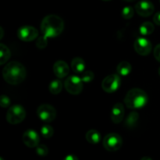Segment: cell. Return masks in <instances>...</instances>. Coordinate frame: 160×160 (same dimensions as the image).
Returning a JSON list of instances; mask_svg holds the SVG:
<instances>
[{"label": "cell", "mask_w": 160, "mask_h": 160, "mask_svg": "<svg viewBox=\"0 0 160 160\" xmlns=\"http://www.w3.org/2000/svg\"><path fill=\"white\" fill-rule=\"evenodd\" d=\"M27 76V70L24 66L20 62L12 61L6 64L2 70V77L9 84L17 85L23 82Z\"/></svg>", "instance_id": "6da1fadb"}, {"label": "cell", "mask_w": 160, "mask_h": 160, "mask_svg": "<svg viewBox=\"0 0 160 160\" xmlns=\"http://www.w3.org/2000/svg\"><path fill=\"white\" fill-rule=\"evenodd\" d=\"M64 29V21L60 17L54 14L45 17L41 23V30L47 38H53L62 34Z\"/></svg>", "instance_id": "7a4b0ae2"}, {"label": "cell", "mask_w": 160, "mask_h": 160, "mask_svg": "<svg viewBox=\"0 0 160 160\" xmlns=\"http://www.w3.org/2000/svg\"><path fill=\"white\" fill-rule=\"evenodd\" d=\"M148 101V95L145 91L140 88H132L127 93L124 103L129 109H136L143 108Z\"/></svg>", "instance_id": "3957f363"}, {"label": "cell", "mask_w": 160, "mask_h": 160, "mask_svg": "<svg viewBox=\"0 0 160 160\" xmlns=\"http://www.w3.org/2000/svg\"><path fill=\"white\" fill-rule=\"evenodd\" d=\"M26 117V110L24 108L19 104H15L10 106L6 112V120L10 124L20 123Z\"/></svg>", "instance_id": "277c9868"}, {"label": "cell", "mask_w": 160, "mask_h": 160, "mask_svg": "<svg viewBox=\"0 0 160 160\" xmlns=\"http://www.w3.org/2000/svg\"><path fill=\"white\" fill-rule=\"evenodd\" d=\"M64 87L67 92L71 95H79L83 91V81L80 77L71 75L65 80Z\"/></svg>", "instance_id": "5b68a950"}, {"label": "cell", "mask_w": 160, "mask_h": 160, "mask_svg": "<svg viewBox=\"0 0 160 160\" xmlns=\"http://www.w3.org/2000/svg\"><path fill=\"white\" fill-rule=\"evenodd\" d=\"M123 145V139L117 133H109L103 139V146L107 151L116 152L120 149Z\"/></svg>", "instance_id": "8992f818"}, {"label": "cell", "mask_w": 160, "mask_h": 160, "mask_svg": "<svg viewBox=\"0 0 160 160\" xmlns=\"http://www.w3.org/2000/svg\"><path fill=\"white\" fill-rule=\"evenodd\" d=\"M121 79L118 74H110L105 78L102 82V88L106 93H113L120 87Z\"/></svg>", "instance_id": "52a82bcc"}, {"label": "cell", "mask_w": 160, "mask_h": 160, "mask_svg": "<svg viewBox=\"0 0 160 160\" xmlns=\"http://www.w3.org/2000/svg\"><path fill=\"white\" fill-rule=\"evenodd\" d=\"M37 115L45 123L52 122L56 117V110L49 104H42L37 109Z\"/></svg>", "instance_id": "ba28073f"}, {"label": "cell", "mask_w": 160, "mask_h": 160, "mask_svg": "<svg viewBox=\"0 0 160 160\" xmlns=\"http://www.w3.org/2000/svg\"><path fill=\"white\" fill-rule=\"evenodd\" d=\"M38 31L32 26H23L17 31V37L23 42H31L38 38Z\"/></svg>", "instance_id": "9c48e42d"}, {"label": "cell", "mask_w": 160, "mask_h": 160, "mask_svg": "<svg viewBox=\"0 0 160 160\" xmlns=\"http://www.w3.org/2000/svg\"><path fill=\"white\" fill-rule=\"evenodd\" d=\"M155 7L149 0H141L135 5V11L142 17H148L153 13Z\"/></svg>", "instance_id": "30bf717a"}, {"label": "cell", "mask_w": 160, "mask_h": 160, "mask_svg": "<svg viewBox=\"0 0 160 160\" xmlns=\"http://www.w3.org/2000/svg\"><path fill=\"white\" fill-rule=\"evenodd\" d=\"M136 52L141 56H148L152 51V43L148 39L145 38H138L136 39L134 44Z\"/></svg>", "instance_id": "8fae6325"}, {"label": "cell", "mask_w": 160, "mask_h": 160, "mask_svg": "<svg viewBox=\"0 0 160 160\" xmlns=\"http://www.w3.org/2000/svg\"><path fill=\"white\" fill-rule=\"evenodd\" d=\"M23 142L28 148H36L39 145V135L34 130L28 129L23 133Z\"/></svg>", "instance_id": "7c38bea8"}, {"label": "cell", "mask_w": 160, "mask_h": 160, "mask_svg": "<svg viewBox=\"0 0 160 160\" xmlns=\"http://www.w3.org/2000/svg\"><path fill=\"white\" fill-rule=\"evenodd\" d=\"M111 120L116 124L121 123L124 117V106L122 103L117 102L112 106L111 111Z\"/></svg>", "instance_id": "4fadbf2b"}, {"label": "cell", "mask_w": 160, "mask_h": 160, "mask_svg": "<svg viewBox=\"0 0 160 160\" xmlns=\"http://www.w3.org/2000/svg\"><path fill=\"white\" fill-rule=\"evenodd\" d=\"M53 72L58 78H64L70 73L69 66L65 61L58 60L53 65Z\"/></svg>", "instance_id": "5bb4252c"}, {"label": "cell", "mask_w": 160, "mask_h": 160, "mask_svg": "<svg viewBox=\"0 0 160 160\" xmlns=\"http://www.w3.org/2000/svg\"><path fill=\"white\" fill-rule=\"evenodd\" d=\"M71 67L75 73L81 74L84 71L86 67V63L83 59L80 57H76L73 59L71 62Z\"/></svg>", "instance_id": "9a60e30c"}, {"label": "cell", "mask_w": 160, "mask_h": 160, "mask_svg": "<svg viewBox=\"0 0 160 160\" xmlns=\"http://www.w3.org/2000/svg\"><path fill=\"white\" fill-rule=\"evenodd\" d=\"M139 120V113L136 111H132L130 112L129 115L125 120L124 126L128 129H133L137 126V123Z\"/></svg>", "instance_id": "2e32d148"}, {"label": "cell", "mask_w": 160, "mask_h": 160, "mask_svg": "<svg viewBox=\"0 0 160 160\" xmlns=\"http://www.w3.org/2000/svg\"><path fill=\"white\" fill-rule=\"evenodd\" d=\"M85 138L88 141V142H89L90 144L95 145V144L99 143V142L101 141V134L98 131H96V130H89L86 133Z\"/></svg>", "instance_id": "e0dca14e"}, {"label": "cell", "mask_w": 160, "mask_h": 160, "mask_svg": "<svg viewBox=\"0 0 160 160\" xmlns=\"http://www.w3.org/2000/svg\"><path fill=\"white\" fill-rule=\"evenodd\" d=\"M117 71L119 73V75L128 76L132 71V66L130 62H127V61H122L117 66Z\"/></svg>", "instance_id": "ac0fdd59"}, {"label": "cell", "mask_w": 160, "mask_h": 160, "mask_svg": "<svg viewBox=\"0 0 160 160\" xmlns=\"http://www.w3.org/2000/svg\"><path fill=\"white\" fill-rule=\"evenodd\" d=\"M11 52L9 48L4 44H0V65H3L9 59Z\"/></svg>", "instance_id": "d6986e66"}, {"label": "cell", "mask_w": 160, "mask_h": 160, "mask_svg": "<svg viewBox=\"0 0 160 160\" xmlns=\"http://www.w3.org/2000/svg\"><path fill=\"white\" fill-rule=\"evenodd\" d=\"M155 30V26L151 22H144L139 28V32L142 35L148 36L153 33Z\"/></svg>", "instance_id": "ffe728a7"}, {"label": "cell", "mask_w": 160, "mask_h": 160, "mask_svg": "<svg viewBox=\"0 0 160 160\" xmlns=\"http://www.w3.org/2000/svg\"><path fill=\"white\" fill-rule=\"evenodd\" d=\"M62 88V81L59 79H55L49 84V92L52 95H58L61 92Z\"/></svg>", "instance_id": "44dd1931"}, {"label": "cell", "mask_w": 160, "mask_h": 160, "mask_svg": "<svg viewBox=\"0 0 160 160\" xmlns=\"http://www.w3.org/2000/svg\"><path fill=\"white\" fill-rule=\"evenodd\" d=\"M41 134L45 138H50L53 136L54 130L53 128L49 124H45L41 128Z\"/></svg>", "instance_id": "7402d4cb"}, {"label": "cell", "mask_w": 160, "mask_h": 160, "mask_svg": "<svg viewBox=\"0 0 160 160\" xmlns=\"http://www.w3.org/2000/svg\"><path fill=\"white\" fill-rule=\"evenodd\" d=\"M134 13V9L131 6H125L123 9H122L121 16L123 19L125 20H130L133 17Z\"/></svg>", "instance_id": "603a6c76"}, {"label": "cell", "mask_w": 160, "mask_h": 160, "mask_svg": "<svg viewBox=\"0 0 160 160\" xmlns=\"http://www.w3.org/2000/svg\"><path fill=\"white\" fill-rule=\"evenodd\" d=\"M80 78L82 80L83 82L89 83L93 81L94 78H95V74L92 70H86V71H84L82 73H81Z\"/></svg>", "instance_id": "cb8c5ba5"}, {"label": "cell", "mask_w": 160, "mask_h": 160, "mask_svg": "<svg viewBox=\"0 0 160 160\" xmlns=\"http://www.w3.org/2000/svg\"><path fill=\"white\" fill-rule=\"evenodd\" d=\"M47 45H48V38L45 36L42 35L41 37L38 38V40L36 42V46L39 49H44L46 48Z\"/></svg>", "instance_id": "d4e9b609"}, {"label": "cell", "mask_w": 160, "mask_h": 160, "mask_svg": "<svg viewBox=\"0 0 160 160\" xmlns=\"http://www.w3.org/2000/svg\"><path fill=\"white\" fill-rule=\"evenodd\" d=\"M36 153L40 156H46L48 154V148L45 145H38L36 147Z\"/></svg>", "instance_id": "484cf974"}, {"label": "cell", "mask_w": 160, "mask_h": 160, "mask_svg": "<svg viewBox=\"0 0 160 160\" xmlns=\"http://www.w3.org/2000/svg\"><path fill=\"white\" fill-rule=\"evenodd\" d=\"M11 104V100L7 95H2L0 97V106L2 108L9 107V105Z\"/></svg>", "instance_id": "4316f807"}, {"label": "cell", "mask_w": 160, "mask_h": 160, "mask_svg": "<svg viewBox=\"0 0 160 160\" xmlns=\"http://www.w3.org/2000/svg\"><path fill=\"white\" fill-rule=\"evenodd\" d=\"M153 54H154V57L156 58V60L160 62V44L156 45V48H154Z\"/></svg>", "instance_id": "83f0119b"}, {"label": "cell", "mask_w": 160, "mask_h": 160, "mask_svg": "<svg viewBox=\"0 0 160 160\" xmlns=\"http://www.w3.org/2000/svg\"><path fill=\"white\" fill-rule=\"evenodd\" d=\"M153 21H154V23H156V25L160 26V11H159V12H157L155 14L154 17H153Z\"/></svg>", "instance_id": "f1b7e54d"}, {"label": "cell", "mask_w": 160, "mask_h": 160, "mask_svg": "<svg viewBox=\"0 0 160 160\" xmlns=\"http://www.w3.org/2000/svg\"><path fill=\"white\" fill-rule=\"evenodd\" d=\"M63 160H79L78 159V158L76 156H74V155H68V156H66L65 158H64Z\"/></svg>", "instance_id": "f546056e"}, {"label": "cell", "mask_w": 160, "mask_h": 160, "mask_svg": "<svg viewBox=\"0 0 160 160\" xmlns=\"http://www.w3.org/2000/svg\"><path fill=\"white\" fill-rule=\"evenodd\" d=\"M0 32H1V34H0V39H2L3 38V29L2 28H0Z\"/></svg>", "instance_id": "4dcf8cb0"}, {"label": "cell", "mask_w": 160, "mask_h": 160, "mask_svg": "<svg viewBox=\"0 0 160 160\" xmlns=\"http://www.w3.org/2000/svg\"><path fill=\"white\" fill-rule=\"evenodd\" d=\"M141 160H152L150 157H148V156H145V157H143L141 159Z\"/></svg>", "instance_id": "1f68e13d"}, {"label": "cell", "mask_w": 160, "mask_h": 160, "mask_svg": "<svg viewBox=\"0 0 160 160\" xmlns=\"http://www.w3.org/2000/svg\"><path fill=\"white\" fill-rule=\"evenodd\" d=\"M123 1L128 2H134V1H135V0H123Z\"/></svg>", "instance_id": "d6a6232c"}, {"label": "cell", "mask_w": 160, "mask_h": 160, "mask_svg": "<svg viewBox=\"0 0 160 160\" xmlns=\"http://www.w3.org/2000/svg\"><path fill=\"white\" fill-rule=\"evenodd\" d=\"M158 73H159V75L160 76V67L159 68V70H158Z\"/></svg>", "instance_id": "836d02e7"}, {"label": "cell", "mask_w": 160, "mask_h": 160, "mask_svg": "<svg viewBox=\"0 0 160 160\" xmlns=\"http://www.w3.org/2000/svg\"><path fill=\"white\" fill-rule=\"evenodd\" d=\"M0 160H4V159L2 157H0Z\"/></svg>", "instance_id": "e575fe53"}, {"label": "cell", "mask_w": 160, "mask_h": 160, "mask_svg": "<svg viewBox=\"0 0 160 160\" xmlns=\"http://www.w3.org/2000/svg\"><path fill=\"white\" fill-rule=\"evenodd\" d=\"M102 1H106V2H107V1H111V0H102Z\"/></svg>", "instance_id": "d590c367"}, {"label": "cell", "mask_w": 160, "mask_h": 160, "mask_svg": "<svg viewBox=\"0 0 160 160\" xmlns=\"http://www.w3.org/2000/svg\"><path fill=\"white\" fill-rule=\"evenodd\" d=\"M159 2H160V0H159Z\"/></svg>", "instance_id": "8d00e7d4"}]
</instances>
